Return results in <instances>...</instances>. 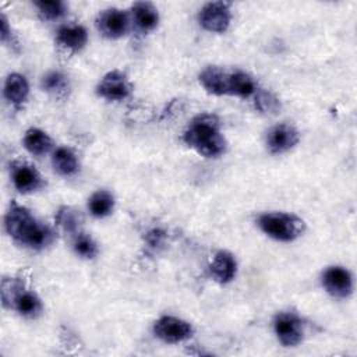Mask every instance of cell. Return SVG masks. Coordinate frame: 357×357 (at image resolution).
I'll use <instances>...</instances> for the list:
<instances>
[{"label":"cell","mask_w":357,"mask_h":357,"mask_svg":"<svg viewBox=\"0 0 357 357\" xmlns=\"http://www.w3.org/2000/svg\"><path fill=\"white\" fill-rule=\"evenodd\" d=\"M4 227L10 237L32 250H42L54 240V231L17 202H11L6 213Z\"/></svg>","instance_id":"obj_1"},{"label":"cell","mask_w":357,"mask_h":357,"mask_svg":"<svg viewBox=\"0 0 357 357\" xmlns=\"http://www.w3.org/2000/svg\"><path fill=\"white\" fill-rule=\"evenodd\" d=\"M187 146L205 158H218L225 153L227 142L220 131V121L212 113L195 116L183 132Z\"/></svg>","instance_id":"obj_2"},{"label":"cell","mask_w":357,"mask_h":357,"mask_svg":"<svg viewBox=\"0 0 357 357\" xmlns=\"http://www.w3.org/2000/svg\"><path fill=\"white\" fill-rule=\"evenodd\" d=\"M257 223L266 236L283 243L296 240L305 229L301 218L287 212H265L258 216Z\"/></svg>","instance_id":"obj_3"},{"label":"cell","mask_w":357,"mask_h":357,"mask_svg":"<svg viewBox=\"0 0 357 357\" xmlns=\"http://www.w3.org/2000/svg\"><path fill=\"white\" fill-rule=\"evenodd\" d=\"M3 304L7 307H13L18 314L26 317V318H35L42 312V301L38 297V294L32 290H28L24 287V283H21L17 279H4L3 280Z\"/></svg>","instance_id":"obj_4"},{"label":"cell","mask_w":357,"mask_h":357,"mask_svg":"<svg viewBox=\"0 0 357 357\" xmlns=\"http://www.w3.org/2000/svg\"><path fill=\"white\" fill-rule=\"evenodd\" d=\"M273 332L283 346L293 347L303 342L305 326L297 312L280 311L275 315Z\"/></svg>","instance_id":"obj_5"},{"label":"cell","mask_w":357,"mask_h":357,"mask_svg":"<svg viewBox=\"0 0 357 357\" xmlns=\"http://www.w3.org/2000/svg\"><path fill=\"white\" fill-rule=\"evenodd\" d=\"M199 25L216 33H223L227 31L231 22V8L227 1H211L202 6L198 13Z\"/></svg>","instance_id":"obj_6"},{"label":"cell","mask_w":357,"mask_h":357,"mask_svg":"<svg viewBox=\"0 0 357 357\" xmlns=\"http://www.w3.org/2000/svg\"><path fill=\"white\" fill-rule=\"evenodd\" d=\"M194 333L192 326L177 317L163 315L153 324V335L165 343H180L190 339Z\"/></svg>","instance_id":"obj_7"},{"label":"cell","mask_w":357,"mask_h":357,"mask_svg":"<svg viewBox=\"0 0 357 357\" xmlns=\"http://www.w3.org/2000/svg\"><path fill=\"white\" fill-rule=\"evenodd\" d=\"M130 15L124 10L116 7L102 10L95 20L98 31L109 39L124 36L130 28Z\"/></svg>","instance_id":"obj_8"},{"label":"cell","mask_w":357,"mask_h":357,"mask_svg":"<svg viewBox=\"0 0 357 357\" xmlns=\"http://www.w3.org/2000/svg\"><path fill=\"white\" fill-rule=\"evenodd\" d=\"M131 82L127 75L119 70L109 71L96 85V93L106 100H123L131 93Z\"/></svg>","instance_id":"obj_9"},{"label":"cell","mask_w":357,"mask_h":357,"mask_svg":"<svg viewBox=\"0 0 357 357\" xmlns=\"http://www.w3.org/2000/svg\"><path fill=\"white\" fill-rule=\"evenodd\" d=\"M321 282L325 291L336 298H346L353 291V276L350 271L339 265L326 268Z\"/></svg>","instance_id":"obj_10"},{"label":"cell","mask_w":357,"mask_h":357,"mask_svg":"<svg viewBox=\"0 0 357 357\" xmlns=\"http://www.w3.org/2000/svg\"><path fill=\"white\" fill-rule=\"evenodd\" d=\"M11 181L15 190L22 194L33 192L43 187L45 181L38 169L29 163H14L11 169Z\"/></svg>","instance_id":"obj_11"},{"label":"cell","mask_w":357,"mask_h":357,"mask_svg":"<svg viewBox=\"0 0 357 357\" xmlns=\"http://www.w3.org/2000/svg\"><path fill=\"white\" fill-rule=\"evenodd\" d=\"M300 141L298 131L286 123L273 126L266 134V146L271 153H283L297 145Z\"/></svg>","instance_id":"obj_12"},{"label":"cell","mask_w":357,"mask_h":357,"mask_svg":"<svg viewBox=\"0 0 357 357\" xmlns=\"http://www.w3.org/2000/svg\"><path fill=\"white\" fill-rule=\"evenodd\" d=\"M209 273L220 284L231 282L237 273V262L231 252L219 250L213 254L209 264Z\"/></svg>","instance_id":"obj_13"},{"label":"cell","mask_w":357,"mask_h":357,"mask_svg":"<svg viewBox=\"0 0 357 357\" xmlns=\"http://www.w3.org/2000/svg\"><path fill=\"white\" fill-rule=\"evenodd\" d=\"M88 42V32L81 24H64L57 29L56 43L67 52H78Z\"/></svg>","instance_id":"obj_14"},{"label":"cell","mask_w":357,"mask_h":357,"mask_svg":"<svg viewBox=\"0 0 357 357\" xmlns=\"http://www.w3.org/2000/svg\"><path fill=\"white\" fill-rule=\"evenodd\" d=\"M229 75L230 73L218 66H208L199 74V84L212 95H229Z\"/></svg>","instance_id":"obj_15"},{"label":"cell","mask_w":357,"mask_h":357,"mask_svg":"<svg viewBox=\"0 0 357 357\" xmlns=\"http://www.w3.org/2000/svg\"><path fill=\"white\" fill-rule=\"evenodd\" d=\"M130 20L134 24L137 31L142 33H148L158 26L159 13L152 3L138 1L131 7Z\"/></svg>","instance_id":"obj_16"},{"label":"cell","mask_w":357,"mask_h":357,"mask_svg":"<svg viewBox=\"0 0 357 357\" xmlns=\"http://www.w3.org/2000/svg\"><path fill=\"white\" fill-rule=\"evenodd\" d=\"M29 95V85L22 74L11 73L4 82V98L15 107H21Z\"/></svg>","instance_id":"obj_17"},{"label":"cell","mask_w":357,"mask_h":357,"mask_svg":"<svg viewBox=\"0 0 357 357\" xmlns=\"http://www.w3.org/2000/svg\"><path fill=\"white\" fill-rule=\"evenodd\" d=\"M52 165L54 172L60 176H74L79 169V162L75 152L67 146H59L52 155Z\"/></svg>","instance_id":"obj_18"},{"label":"cell","mask_w":357,"mask_h":357,"mask_svg":"<svg viewBox=\"0 0 357 357\" xmlns=\"http://www.w3.org/2000/svg\"><path fill=\"white\" fill-rule=\"evenodd\" d=\"M56 225L66 233L75 236L81 231V226L84 223V216L81 211L74 206L63 205L56 212Z\"/></svg>","instance_id":"obj_19"},{"label":"cell","mask_w":357,"mask_h":357,"mask_svg":"<svg viewBox=\"0 0 357 357\" xmlns=\"http://www.w3.org/2000/svg\"><path fill=\"white\" fill-rule=\"evenodd\" d=\"M22 144H24V148L32 153V155H36V156H40V155H45L50 151L52 145H53V141L52 138L49 137V134L40 128H36V127H32L29 130H26L25 135H24V139H22Z\"/></svg>","instance_id":"obj_20"},{"label":"cell","mask_w":357,"mask_h":357,"mask_svg":"<svg viewBox=\"0 0 357 357\" xmlns=\"http://www.w3.org/2000/svg\"><path fill=\"white\" fill-rule=\"evenodd\" d=\"M257 84L254 78L244 71H234L229 75V95L238 98H250L255 95Z\"/></svg>","instance_id":"obj_21"},{"label":"cell","mask_w":357,"mask_h":357,"mask_svg":"<svg viewBox=\"0 0 357 357\" xmlns=\"http://www.w3.org/2000/svg\"><path fill=\"white\" fill-rule=\"evenodd\" d=\"M113 208L114 197L107 190H98L88 199V209L95 218H105L110 215Z\"/></svg>","instance_id":"obj_22"},{"label":"cell","mask_w":357,"mask_h":357,"mask_svg":"<svg viewBox=\"0 0 357 357\" xmlns=\"http://www.w3.org/2000/svg\"><path fill=\"white\" fill-rule=\"evenodd\" d=\"M42 88L43 91L54 95V96H64L70 89L68 78L60 71H49L42 78Z\"/></svg>","instance_id":"obj_23"},{"label":"cell","mask_w":357,"mask_h":357,"mask_svg":"<svg viewBox=\"0 0 357 357\" xmlns=\"http://www.w3.org/2000/svg\"><path fill=\"white\" fill-rule=\"evenodd\" d=\"M73 248L75 251L77 255L85 258V259H92L98 255L99 248L96 241L86 233H77L74 236V241H73Z\"/></svg>","instance_id":"obj_24"},{"label":"cell","mask_w":357,"mask_h":357,"mask_svg":"<svg viewBox=\"0 0 357 357\" xmlns=\"http://www.w3.org/2000/svg\"><path fill=\"white\" fill-rule=\"evenodd\" d=\"M39 15L43 18V20H49V21H54V20H59L60 17H63L67 11V7L63 1H59V0H52V1H45V0H40V1H35L33 3Z\"/></svg>","instance_id":"obj_25"},{"label":"cell","mask_w":357,"mask_h":357,"mask_svg":"<svg viewBox=\"0 0 357 357\" xmlns=\"http://www.w3.org/2000/svg\"><path fill=\"white\" fill-rule=\"evenodd\" d=\"M254 103L261 113H266V114H275L280 109L279 99L269 91H257Z\"/></svg>","instance_id":"obj_26"},{"label":"cell","mask_w":357,"mask_h":357,"mask_svg":"<svg viewBox=\"0 0 357 357\" xmlns=\"http://www.w3.org/2000/svg\"><path fill=\"white\" fill-rule=\"evenodd\" d=\"M0 22H1V33H0L1 42H4V43H11L13 47L17 46V42H15V39H14V36H13V32H11V29H10V26H8V21H7V18H6L4 14H1Z\"/></svg>","instance_id":"obj_27"},{"label":"cell","mask_w":357,"mask_h":357,"mask_svg":"<svg viewBox=\"0 0 357 357\" xmlns=\"http://www.w3.org/2000/svg\"><path fill=\"white\" fill-rule=\"evenodd\" d=\"M163 238H165V231L160 229H152L146 233V241L151 247H156L162 244Z\"/></svg>","instance_id":"obj_28"}]
</instances>
